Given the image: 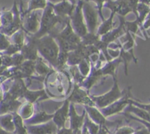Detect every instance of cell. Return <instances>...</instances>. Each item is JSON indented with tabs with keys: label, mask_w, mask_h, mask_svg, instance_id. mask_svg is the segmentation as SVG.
I'll return each instance as SVG.
<instances>
[{
	"label": "cell",
	"mask_w": 150,
	"mask_h": 134,
	"mask_svg": "<svg viewBox=\"0 0 150 134\" xmlns=\"http://www.w3.org/2000/svg\"><path fill=\"white\" fill-rule=\"evenodd\" d=\"M13 121L16 128L15 131L16 132V134H28L24 125L23 119L20 116V115L17 112L13 113Z\"/></svg>",
	"instance_id": "25"
},
{
	"label": "cell",
	"mask_w": 150,
	"mask_h": 134,
	"mask_svg": "<svg viewBox=\"0 0 150 134\" xmlns=\"http://www.w3.org/2000/svg\"><path fill=\"white\" fill-rule=\"evenodd\" d=\"M125 31H126V29H125V21H123V22L121 23V24L119 25V27H118L117 29L111 30V31H110L109 33H108L107 34L101 36L100 40L109 45L110 43L113 42V41H116L118 38L122 36L124 33H125Z\"/></svg>",
	"instance_id": "13"
},
{
	"label": "cell",
	"mask_w": 150,
	"mask_h": 134,
	"mask_svg": "<svg viewBox=\"0 0 150 134\" xmlns=\"http://www.w3.org/2000/svg\"><path fill=\"white\" fill-rule=\"evenodd\" d=\"M135 132V130L131 127L125 126L119 128L115 134H133Z\"/></svg>",
	"instance_id": "36"
},
{
	"label": "cell",
	"mask_w": 150,
	"mask_h": 134,
	"mask_svg": "<svg viewBox=\"0 0 150 134\" xmlns=\"http://www.w3.org/2000/svg\"><path fill=\"white\" fill-rule=\"evenodd\" d=\"M2 26V21H1V17H0V27Z\"/></svg>",
	"instance_id": "45"
},
{
	"label": "cell",
	"mask_w": 150,
	"mask_h": 134,
	"mask_svg": "<svg viewBox=\"0 0 150 134\" xmlns=\"http://www.w3.org/2000/svg\"><path fill=\"white\" fill-rule=\"evenodd\" d=\"M80 72L83 77H87L91 72V65L89 59H83L78 64Z\"/></svg>",
	"instance_id": "28"
},
{
	"label": "cell",
	"mask_w": 150,
	"mask_h": 134,
	"mask_svg": "<svg viewBox=\"0 0 150 134\" xmlns=\"http://www.w3.org/2000/svg\"><path fill=\"white\" fill-rule=\"evenodd\" d=\"M11 44V41L7 38V35L0 33V52H3L9 47Z\"/></svg>",
	"instance_id": "33"
},
{
	"label": "cell",
	"mask_w": 150,
	"mask_h": 134,
	"mask_svg": "<svg viewBox=\"0 0 150 134\" xmlns=\"http://www.w3.org/2000/svg\"><path fill=\"white\" fill-rule=\"evenodd\" d=\"M113 80H114L113 86H112V89L110 91L107 92L105 94L101 95V96H91L92 100L94 102L95 105L100 109L104 108L107 107V106H110V105L112 104L116 101L119 100L126 93V89H125L123 91H122L120 89H119L116 75L113 76Z\"/></svg>",
	"instance_id": "2"
},
{
	"label": "cell",
	"mask_w": 150,
	"mask_h": 134,
	"mask_svg": "<svg viewBox=\"0 0 150 134\" xmlns=\"http://www.w3.org/2000/svg\"><path fill=\"white\" fill-rule=\"evenodd\" d=\"M83 2L80 1L77 7L75 8L72 15L70 16L72 21V28L75 33L80 38L86 35L88 33L87 26L85 24L83 16Z\"/></svg>",
	"instance_id": "4"
},
{
	"label": "cell",
	"mask_w": 150,
	"mask_h": 134,
	"mask_svg": "<svg viewBox=\"0 0 150 134\" xmlns=\"http://www.w3.org/2000/svg\"><path fill=\"white\" fill-rule=\"evenodd\" d=\"M100 40L99 35L96 33H88L86 35L81 38V42L86 46L94 45Z\"/></svg>",
	"instance_id": "27"
},
{
	"label": "cell",
	"mask_w": 150,
	"mask_h": 134,
	"mask_svg": "<svg viewBox=\"0 0 150 134\" xmlns=\"http://www.w3.org/2000/svg\"><path fill=\"white\" fill-rule=\"evenodd\" d=\"M125 113H134L139 119L150 122V113H148L146 111L144 110L142 108H140L133 106L132 104H129L127 106L126 111H125Z\"/></svg>",
	"instance_id": "20"
},
{
	"label": "cell",
	"mask_w": 150,
	"mask_h": 134,
	"mask_svg": "<svg viewBox=\"0 0 150 134\" xmlns=\"http://www.w3.org/2000/svg\"><path fill=\"white\" fill-rule=\"evenodd\" d=\"M70 103H80L84 106H95L94 102L92 100L91 96H88V93L80 88V85L77 83H74V88L68 98Z\"/></svg>",
	"instance_id": "6"
},
{
	"label": "cell",
	"mask_w": 150,
	"mask_h": 134,
	"mask_svg": "<svg viewBox=\"0 0 150 134\" xmlns=\"http://www.w3.org/2000/svg\"><path fill=\"white\" fill-rule=\"evenodd\" d=\"M34 105L31 103H24L18 109V114L23 119H28L31 117L34 113Z\"/></svg>",
	"instance_id": "22"
},
{
	"label": "cell",
	"mask_w": 150,
	"mask_h": 134,
	"mask_svg": "<svg viewBox=\"0 0 150 134\" xmlns=\"http://www.w3.org/2000/svg\"><path fill=\"white\" fill-rule=\"evenodd\" d=\"M150 11V7L148 5H145L139 2L137 6V13H138V17H137L136 21L139 24L140 26H142L146 18L147 15Z\"/></svg>",
	"instance_id": "21"
},
{
	"label": "cell",
	"mask_w": 150,
	"mask_h": 134,
	"mask_svg": "<svg viewBox=\"0 0 150 134\" xmlns=\"http://www.w3.org/2000/svg\"><path fill=\"white\" fill-rule=\"evenodd\" d=\"M122 59L119 56L117 58H115L114 60H112L110 61H108V63L102 66L101 68V71L103 75H106V74H111L113 76L116 75V69H117V66H119V63H122Z\"/></svg>",
	"instance_id": "18"
},
{
	"label": "cell",
	"mask_w": 150,
	"mask_h": 134,
	"mask_svg": "<svg viewBox=\"0 0 150 134\" xmlns=\"http://www.w3.org/2000/svg\"><path fill=\"white\" fill-rule=\"evenodd\" d=\"M3 96H4V92L2 91V87L0 86V103L2 102V100L3 99Z\"/></svg>",
	"instance_id": "41"
},
{
	"label": "cell",
	"mask_w": 150,
	"mask_h": 134,
	"mask_svg": "<svg viewBox=\"0 0 150 134\" xmlns=\"http://www.w3.org/2000/svg\"><path fill=\"white\" fill-rule=\"evenodd\" d=\"M53 8L57 16L65 18L66 15H69V16L72 15L74 11V5H71L67 1H63L61 3L53 7Z\"/></svg>",
	"instance_id": "16"
},
{
	"label": "cell",
	"mask_w": 150,
	"mask_h": 134,
	"mask_svg": "<svg viewBox=\"0 0 150 134\" xmlns=\"http://www.w3.org/2000/svg\"><path fill=\"white\" fill-rule=\"evenodd\" d=\"M54 114H47L45 111H40L35 113L32 118L27 119L25 123L28 125H35V124H41L43 122H48L50 119H52Z\"/></svg>",
	"instance_id": "19"
},
{
	"label": "cell",
	"mask_w": 150,
	"mask_h": 134,
	"mask_svg": "<svg viewBox=\"0 0 150 134\" xmlns=\"http://www.w3.org/2000/svg\"><path fill=\"white\" fill-rule=\"evenodd\" d=\"M132 98H133V96H132V93H131V87L129 86V87H128L125 94L122 98H120L119 100L116 101L112 104L110 105V106H107L104 108H101L100 111L102 112V113L105 117L110 116V115L119 113L125 108H126L127 106L130 104L129 99H132Z\"/></svg>",
	"instance_id": "5"
},
{
	"label": "cell",
	"mask_w": 150,
	"mask_h": 134,
	"mask_svg": "<svg viewBox=\"0 0 150 134\" xmlns=\"http://www.w3.org/2000/svg\"><path fill=\"white\" fill-rule=\"evenodd\" d=\"M93 1H94V2H96V3H97L98 8H99V14L100 15L101 18H102V20L105 21V20H104L103 16H102V5H103V3L105 2V1H107V0H93Z\"/></svg>",
	"instance_id": "37"
},
{
	"label": "cell",
	"mask_w": 150,
	"mask_h": 134,
	"mask_svg": "<svg viewBox=\"0 0 150 134\" xmlns=\"http://www.w3.org/2000/svg\"><path fill=\"white\" fill-rule=\"evenodd\" d=\"M11 39L13 41L12 44H16L22 49L24 44V36L22 30H18L13 35H11Z\"/></svg>",
	"instance_id": "29"
},
{
	"label": "cell",
	"mask_w": 150,
	"mask_h": 134,
	"mask_svg": "<svg viewBox=\"0 0 150 134\" xmlns=\"http://www.w3.org/2000/svg\"><path fill=\"white\" fill-rule=\"evenodd\" d=\"M0 127L7 132L13 133L16 130L13 115L12 113L0 115Z\"/></svg>",
	"instance_id": "17"
},
{
	"label": "cell",
	"mask_w": 150,
	"mask_h": 134,
	"mask_svg": "<svg viewBox=\"0 0 150 134\" xmlns=\"http://www.w3.org/2000/svg\"><path fill=\"white\" fill-rule=\"evenodd\" d=\"M36 46L40 55L54 68L57 69L60 49L55 39L51 35H44L41 38H36Z\"/></svg>",
	"instance_id": "1"
},
{
	"label": "cell",
	"mask_w": 150,
	"mask_h": 134,
	"mask_svg": "<svg viewBox=\"0 0 150 134\" xmlns=\"http://www.w3.org/2000/svg\"><path fill=\"white\" fill-rule=\"evenodd\" d=\"M139 2L143 4H145V5H148L150 7V0H139Z\"/></svg>",
	"instance_id": "40"
},
{
	"label": "cell",
	"mask_w": 150,
	"mask_h": 134,
	"mask_svg": "<svg viewBox=\"0 0 150 134\" xmlns=\"http://www.w3.org/2000/svg\"><path fill=\"white\" fill-rule=\"evenodd\" d=\"M85 108H86V111L88 113V116L93 122L96 124L102 125H105L107 123V121L105 119V117L103 116L102 112L99 110H98L94 106H84Z\"/></svg>",
	"instance_id": "15"
},
{
	"label": "cell",
	"mask_w": 150,
	"mask_h": 134,
	"mask_svg": "<svg viewBox=\"0 0 150 134\" xmlns=\"http://www.w3.org/2000/svg\"><path fill=\"white\" fill-rule=\"evenodd\" d=\"M64 17H61L55 14L54 8L51 5H49L46 8L45 11L43 14L41 18V24H40V29L36 34H35L34 37L36 38H41L43 36L46 35V34L50 33V30L53 28L54 25L57 22L63 21Z\"/></svg>",
	"instance_id": "3"
},
{
	"label": "cell",
	"mask_w": 150,
	"mask_h": 134,
	"mask_svg": "<svg viewBox=\"0 0 150 134\" xmlns=\"http://www.w3.org/2000/svg\"><path fill=\"white\" fill-rule=\"evenodd\" d=\"M57 127L54 122L39 125H29L27 130L30 134H52L57 130Z\"/></svg>",
	"instance_id": "11"
},
{
	"label": "cell",
	"mask_w": 150,
	"mask_h": 134,
	"mask_svg": "<svg viewBox=\"0 0 150 134\" xmlns=\"http://www.w3.org/2000/svg\"><path fill=\"white\" fill-rule=\"evenodd\" d=\"M129 103H130V104L133 105V106H135L137 107L140 108H142L144 110L146 111L148 113H150V103H149V104L142 103L141 102H138V100H135L134 98L129 99Z\"/></svg>",
	"instance_id": "34"
},
{
	"label": "cell",
	"mask_w": 150,
	"mask_h": 134,
	"mask_svg": "<svg viewBox=\"0 0 150 134\" xmlns=\"http://www.w3.org/2000/svg\"><path fill=\"white\" fill-rule=\"evenodd\" d=\"M115 13L112 12L111 13L110 17L109 18V19H108L107 21H104L103 24L99 27V29L97 30V34L99 36H102V35H105L108 33H109L110 31L112 30V18H113V16H114Z\"/></svg>",
	"instance_id": "24"
},
{
	"label": "cell",
	"mask_w": 150,
	"mask_h": 134,
	"mask_svg": "<svg viewBox=\"0 0 150 134\" xmlns=\"http://www.w3.org/2000/svg\"><path fill=\"white\" fill-rule=\"evenodd\" d=\"M74 130L70 129H66V128H61L60 130L58 131L57 134H73Z\"/></svg>",
	"instance_id": "39"
},
{
	"label": "cell",
	"mask_w": 150,
	"mask_h": 134,
	"mask_svg": "<svg viewBox=\"0 0 150 134\" xmlns=\"http://www.w3.org/2000/svg\"><path fill=\"white\" fill-rule=\"evenodd\" d=\"M82 134H90V133L88 132L87 128H86V125H84V126H83V131H82Z\"/></svg>",
	"instance_id": "42"
},
{
	"label": "cell",
	"mask_w": 150,
	"mask_h": 134,
	"mask_svg": "<svg viewBox=\"0 0 150 134\" xmlns=\"http://www.w3.org/2000/svg\"><path fill=\"white\" fill-rule=\"evenodd\" d=\"M68 56H69V52L60 50L58 57H57V69H62L64 68L65 65L67 63Z\"/></svg>",
	"instance_id": "31"
},
{
	"label": "cell",
	"mask_w": 150,
	"mask_h": 134,
	"mask_svg": "<svg viewBox=\"0 0 150 134\" xmlns=\"http://www.w3.org/2000/svg\"><path fill=\"white\" fill-rule=\"evenodd\" d=\"M50 1L54 4V3H58V2H63V1H64V0H50Z\"/></svg>",
	"instance_id": "43"
},
{
	"label": "cell",
	"mask_w": 150,
	"mask_h": 134,
	"mask_svg": "<svg viewBox=\"0 0 150 134\" xmlns=\"http://www.w3.org/2000/svg\"><path fill=\"white\" fill-rule=\"evenodd\" d=\"M38 49L36 46L35 37H28L27 42H24V46L21 50V53L26 60H36L38 56Z\"/></svg>",
	"instance_id": "8"
},
{
	"label": "cell",
	"mask_w": 150,
	"mask_h": 134,
	"mask_svg": "<svg viewBox=\"0 0 150 134\" xmlns=\"http://www.w3.org/2000/svg\"><path fill=\"white\" fill-rule=\"evenodd\" d=\"M143 28H144V30H146V29L150 28V11L148 15H147L144 24H143Z\"/></svg>",
	"instance_id": "38"
},
{
	"label": "cell",
	"mask_w": 150,
	"mask_h": 134,
	"mask_svg": "<svg viewBox=\"0 0 150 134\" xmlns=\"http://www.w3.org/2000/svg\"><path fill=\"white\" fill-rule=\"evenodd\" d=\"M85 125L87 128L88 130L90 133V134H97L99 132V127L97 124H96L95 122H92L90 119L89 116L87 114L86 115V117H85Z\"/></svg>",
	"instance_id": "30"
},
{
	"label": "cell",
	"mask_w": 150,
	"mask_h": 134,
	"mask_svg": "<svg viewBox=\"0 0 150 134\" xmlns=\"http://www.w3.org/2000/svg\"><path fill=\"white\" fill-rule=\"evenodd\" d=\"M69 106H70V102L67 99H66L62 107L59 108L53 116V122L57 128H63L64 127L66 119L69 117Z\"/></svg>",
	"instance_id": "9"
},
{
	"label": "cell",
	"mask_w": 150,
	"mask_h": 134,
	"mask_svg": "<svg viewBox=\"0 0 150 134\" xmlns=\"http://www.w3.org/2000/svg\"><path fill=\"white\" fill-rule=\"evenodd\" d=\"M35 71L41 75H46L51 71V69L49 68L41 59L38 57L35 63Z\"/></svg>",
	"instance_id": "26"
},
{
	"label": "cell",
	"mask_w": 150,
	"mask_h": 134,
	"mask_svg": "<svg viewBox=\"0 0 150 134\" xmlns=\"http://www.w3.org/2000/svg\"><path fill=\"white\" fill-rule=\"evenodd\" d=\"M83 10L87 24L88 30L91 33H96L98 25V13L90 3H83Z\"/></svg>",
	"instance_id": "7"
},
{
	"label": "cell",
	"mask_w": 150,
	"mask_h": 134,
	"mask_svg": "<svg viewBox=\"0 0 150 134\" xmlns=\"http://www.w3.org/2000/svg\"><path fill=\"white\" fill-rule=\"evenodd\" d=\"M86 115V111H84L82 116H79L76 112V110H75L74 103H70L69 116L70 117L71 129L73 130H80L85 122Z\"/></svg>",
	"instance_id": "12"
},
{
	"label": "cell",
	"mask_w": 150,
	"mask_h": 134,
	"mask_svg": "<svg viewBox=\"0 0 150 134\" xmlns=\"http://www.w3.org/2000/svg\"><path fill=\"white\" fill-rule=\"evenodd\" d=\"M125 116H126L127 118H129V119H133V120H135V121H138V122H139L140 123H141V124H142V125H144V126H145V128L147 129V130L149 131V134H150V122H146V121L143 120V119H139V118L135 117V116H132V115H130V114H129V113H125Z\"/></svg>",
	"instance_id": "35"
},
{
	"label": "cell",
	"mask_w": 150,
	"mask_h": 134,
	"mask_svg": "<svg viewBox=\"0 0 150 134\" xmlns=\"http://www.w3.org/2000/svg\"><path fill=\"white\" fill-rule=\"evenodd\" d=\"M24 27L27 32L33 34H36L40 29V21L38 18L36 13H32L27 16L24 23Z\"/></svg>",
	"instance_id": "14"
},
{
	"label": "cell",
	"mask_w": 150,
	"mask_h": 134,
	"mask_svg": "<svg viewBox=\"0 0 150 134\" xmlns=\"http://www.w3.org/2000/svg\"><path fill=\"white\" fill-rule=\"evenodd\" d=\"M47 6V2L46 0H30V6L29 9L27 10V12L33 11L38 8H44Z\"/></svg>",
	"instance_id": "32"
},
{
	"label": "cell",
	"mask_w": 150,
	"mask_h": 134,
	"mask_svg": "<svg viewBox=\"0 0 150 134\" xmlns=\"http://www.w3.org/2000/svg\"><path fill=\"white\" fill-rule=\"evenodd\" d=\"M42 96H47L44 90L39 91H30L27 89L25 91L24 95V97L27 100V102L31 103H34L38 98L42 97Z\"/></svg>",
	"instance_id": "23"
},
{
	"label": "cell",
	"mask_w": 150,
	"mask_h": 134,
	"mask_svg": "<svg viewBox=\"0 0 150 134\" xmlns=\"http://www.w3.org/2000/svg\"><path fill=\"white\" fill-rule=\"evenodd\" d=\"M76 134H82V131L81 130H77V133H76Z\"/></svg>",
	"instance_id": "44"
},
{
	"label": "cell",
	"mask_w": 150,
	"mask_h": 134,
	"mask_svg": "<svg viewBox=\"0 0 150 134\" xmlns=\"http://www.w3.org/2000/svg\"><path fill=\"white\" fill-rule=\"evenodd\" d=\"M54 36L59 37V38H62L65 41H67L71 44H76V45H78L79 44L81 43V38L79 35H77L74 31L71 24H70V20L67 21L66 28Z\"/></svg>",
	"instance_id": "10"
}]
</instances>
